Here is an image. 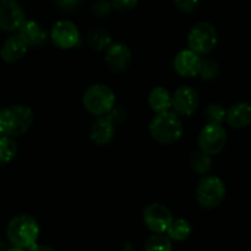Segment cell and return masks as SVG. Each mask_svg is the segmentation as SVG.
Returning <instances> with one entry per match:
<instances>
[{
	"label": "cell",
	"mask_w": 251,
	"mask_h": 251,
	"mask_svg": "<svg viewBox=\"0 0 251 251\" xmlns=\"http://www.w3.org/2000/svg\"><path fill=\"white\" fill-rule=\"evenodd\" d=\"M114 124L109 118H100L91 129V140L97 145H105L114 136Z\"/></svg>",
	"instance_id": "17"
},
{
	"label": "cell",
	"mask_w": 251,
	"mask_h": 251,
	"mask_svg": "<svg viewBox=\"0 0 251 251\" xmlns=\"http://www.w3.org/2000/svg\"><path fill=\"white\" fill-rule=\"evenodd\" d=\"M39 228L36 221L29 216L15 217L7 226V238L20 249H31L38 239Z\"/></svg>",
	"instance_id": "2"
},
{
	"label": "cell",
	"mask_w": 251,
	"mask_h": 251,
	"mask_svg": "<svg viewBox=\"0 0 251 251\" xmlns=\"http://www.w3.org/2000/svg\"><path fill=\"white\" fill-rule=\"evenodd\" d=\"M59 6L65 7V9H69V7H74L75 5H77V2L80 0H54Z\"/></svg>",
	"instance_id": "29"
},
{
	"label": "cell",
	"mask_w": 251,
	"mask_h": 251,
	"mask_svg": "<svg viewBox=\"0 0 251 251\" xmlns=\"http://www.w3.org/2000/svg\"><path fill=\"white\" fill-rule=\"evenodd\" d=\"M25 24V14L15 0H0V28L11 32Z\"/></svg>",
	"instance_id": "9"
},
{
	"label": "cell",
	"mask_w": 251,
	"mask_h": 251,
	"mask_svg": "<svg viewBox=\"0 0 251 251\" xmlns=\"http://www.w3.org/2000/svg\"><path fill=\"white\" fill-rule=\"evenodd\" d=\"M6 251H25L24 249H20V248H11V249L6 250Z\"/></svg>",
	"instance_id": "33"
},
{
	"label": "cell",
	"mask_w": 251,
	"mask_h": 251,
	"mask_svg": "<svg viewBox=\"0 0 251 251\" xmlns=\"http://www.w3.org/2000/svg\"><path fill=\"white\" fill-rule=\"evenodd\" d=\"M200 65V56L191 50L180 51L174 60V69L176 70V73L185 77H193V76L199 75Z\"/></svg>",
	"instance_id": "12"
},
{
	"label": "cell",
	"mask_w": 251,
	"mask_h": 251,
	"mask_svg": "<svg viewBox=\"0 0 251 251\" xmlns=\"http://www.w3.org/2000/svg\"><path fill=\"white\" fill-rule=\"evenodd\" d=\"M220 74V66L215 60L211 59H201L200 70H199V75L203 78V80H213Z\"/></svg>",
	"instance_id": "24"
},
{
	"label": "cell",
	"mask_w": 251,
	"mask_h": 251,
	"mask_svg": "<svg viewBox=\"0 0 251 251\" xmlns=\"http://www.w3.org/2000/svg\"><path fill=\"white\" fill-rule=\"evenodd\" d=\"M144 221L150 230L154 233L167 232L173 222V216L166 206L161 203H151L144 211Z\"/></svg>",
	"instance_id": "8"
},
{
	"label": "cell",
	"mask_w": 251,
	"mask_h": 251,
	"mask_svg": "<svg viewBox=\"0 0 251 251\" xmlns=\"http://www.w3.org/2000/svg\"><path fill=\"white\" fill-rule=\"evenodd\" d=\"M16 151V144L10 137L0 136V162H10Z\"/></svg>",
	"instance_id": "23"
},
{
	"label": "cell",
	"mask_w": 251,
	"mask_h": 251,
	"mask_svg": "<svg viewBox=\"0 0 251 251\" xmlns=\"http://www.w3.org/2000/svg\"><path fill=\"white\" fill-rule=\"evenodd\" d=\"M123 251H134V250H132L131 245H130V244H127V245H126V247H125V248H124V250H123Z\"/></svg>",
	"instance_id": "32"
},
{
	"label": "cell",
	"mask_w": 251,
	"mask_h": 251,
	"mask_svg": "<svg viewBox=\"0 0 251 251\" xmlns=\"http://www.w3.org/2000/svg\"><path fill=\"white\" fill-rule=\"evenodd\" d=\"M226 198V186L217 176H206L199 183L196 199L199 205L205 208H216Z\"/></svg>",
	"instance_id": "5"
},
{
	"label": "cell",
	"mask_w": 251,
	"mask_h": 251,
	"mask_svg": "<svg viewBox=\"0 0 251 251\" xmlns=\"http://www.w3.org/2000/svg\"><path fill=\"white\" fill-rule=\"evenodd\" d=\"M28 251H54L51 248L46 247V245H33L31 249H28Z\"/></svg>",
	"instance_id": "30"
},
{
	"label": "cell",
	"mask_w": 251,
	"mask_h": 251,
	"mask_svg": "<svg viewBox=\"0 0 251 251\" xmlns=\"http://www.w3.org/2000/svg\"><path fill=\"white\" fill-rule=\"evenodd\" d=\"M199 105V95L190 87H180L172 98V107L181 115H191Z\"/></svg>",
	"instance_id": "11"
},
{
	"label": "cell",
	"mask_w": 251,
	"mask_h": 251,
	"mask_svg": "<svg viewBox=\"0 0 251 251\" xmlns=\"http://www.w3.org/2000/svg\"><path fill=\"white\" fill-rule=\"evenodd\" d=\"M226 120L233 129H245L251 125V104L240 102L232 105L226 113Z\"/></svg>",
	"instance_id": "14"
},
{
	"label": "cell",
	"mask_w": 251,
	"mask_h": 251,
	"mask_svg": "<svg viewBox=\"0 0 251 251\" xmlns=\"http://www.w3.org/2000/svg\"><path fill=\"white\" fill-rule=\"evenodd\" d=\"M115 96L104 85H93L83 95V105L93 115H105L114 108Z\"/></svg>",
	"instance_id": "4"
},
{
	"label": "cell",
	"mask_w": 251,
	"mask_h": 251,
	"mask_svg": "<svg viewBox=\"0 0 251 251\" xmlns=\"http://www.w3.org/2000/svg\"><path fill=\"white\" fill-rule=\"evenodd\" d=\"M149 103L152 110L161 114V113L168 112L169 108L172 107V97L166 88L156 87L150 93Z\"/></svg>",
	"instance_id": "18"
},
{
	"label": "cell",
	"mask_w": 251,
	"mask_h": 251,
	"mask_svg": "<svg viewBox=\"0 0 251 251\" xmlns=\"http://www.w3.org/2000/svg\"><path fill=\"white\" fill-rule=\"evenodd\" d=\"M33 122V114L25 105H14L0 112V135L19 136L29 129Z\"/></svg>",
	"instance_id": "1"
},
{
	"label": "cell",
	"mask_w": 251,
	"mask_h": 251,
	"mask_svg": "<svg viewBox=\"0 0 251 251\" xmlns=\"http://www.w3.org/2000/svg\"><path fill=\"white\" fill-rule=\"evenodd\" d=\"M51 39L59 48H74L80 43V33L73 22L59 21L51 28Z\"/></svg>",
	"instance_id": "10"
},
{
	"label": "cell",
	"mask_w": 251,
	"mask_h": 251,
	"mask_svg": "<svg viewBox=\"0 0 251 251\" xmlns=\"http://www.w3.org/2000/svg\"><path fill=\"white\" fill-rule=\"evenodd\" d=\"M145 251H172L171 240L164 235H153L147 240Z\"/></svg>",
	"instance_id": "22"
},
{
	"label": "cell",
	"mask_w": 251,
	"mask_h": 251,
	"mask_svg": "<svg viewBox=\"0 0 251 251\" xmlns=\"http://www.w3.org/2000/svg\"><path fill=\"white\" fill-rule=\"evenodd\" d=\"M88 41H90V44L97 50H100V49L108 48L112 43V38H110L109 34L107 33L103 29H96V31H92L88 36Z\"/></svg>",
	"instance_id": "21"
},
{
	"label": "cell",
	"mask_w": 251,
	"mask_h": 251,
	"mask_svg": "<svg viewBox=\"0 0 251 251\" xmlns=\"http://www.w3.org/2000/svg\"><path fill=\"white\" fill-rule=\"evenodd\" d=\"M190 50L199 54H208L217 43V32L208 22H199L190 31L188 37Z\"/></svg>",
	"instance_id": "6"
},
{
	"label": "cell",
	"mask_w": 251,
	"mask_h": 251,
	"mask_svg": "<svg viewBox=\"0 0 251 251\" xmlns=\"http://www.w3.org/2000/svg\"><path fill=\"white\" fill-rule=\"evenodd\" d=\"M198 142L201 152L208 156L217 154L225 149L227 142V132L221 125L208 124L201 130Z\"/></svg>",
	"instance_id": "7"
},
{
	"label": "cell",
	"mask_w": 251,
	"mask_h": 251,
	"mask_svg": "<svg viewBox=\"0 0 251 251\" xmlns=\"http://www.w3.org/2000/svg\"><path fill=\"white\" fill-rule=\"evenodd\" d=\"M0 251H6V247H5V244L1 240H0Z\"/></svg>",
	"instance_id": "31"
},
{
	"label": "cell",
	"mask_w": 251,
	"mask_h": 251,
	"mask_svg": "<svg viewBox=\"0 0 251 251\" xmlns=\"http://www.w3.org/2000/svg\"><path fill=\"white\" fill-rule=\"evenodd\" d=\"M27 51V46L24 41L17 36H12L5 41L4 46L1 48V58L6 63H14L20 60L25 53Z\"/></svg>",
	"instance_id": "16"
},
{
	"label": "cell",
	"mask_w": 251,
	"mask_h": 251,
	"mask_svg": "<svg viewBox=\"0 0 251 251\" xmlns=\"http://www.w3.org/2000/svg\"><path fill=\"white\" fill-rule=\"evenodd\" d=\"M105 61L113 71H124L131 64V51L124 44H113L108 48Z\"/></svg>",
	"instance_id": "13"
},
{
	"label": "cell",
	"mask_w": 251,
	"mask_h": 251,
	"mask_svg": "<svg viewBox=\"0 0 251 251\" xmlns=\"http://www.w3.org/2000/svg\"><path fill=\"white\" fill-rule=\"evenodd\" d=\"M19 37L26 43L27 47L42 46L47 39L46 32L34 21H25V24L19 28Z\"/></svg>",
	"instance_id": "15"
},
{
	"label": "cell",
	"mask_w": 251,
	"mask_h": 251,
	"mask_svg": "<svg viewBox=\"0 0 251 251\" xmlns=\"http://www.w3.org/2000/svg\"><path fill=\"white\" fill-rule=\"evenodd\" d=\"M199 1L200 0H174L176 7H178L180 11L184 12H191L198 7Z\"/></svg>",
	"instance_id": "26"
},
{
	"label": "cell",
	"mask_w": 251,
	"mask_h": 251,
	"mask_svg": "<svg viewBox=\"0 0 251 251\" xmlns=\"http://www.w3.org/2000/svg\"><path fill=\"white\" fill-rule=\"evenodd\" d=\"M190 166L196 173L206 174L211 169V158L203 152H195L190 157Z\"/></svg>",
	"instance_id": "20"
},
{
	"label": "cell",
	"mask_w": 251,
	"mask_h": 251,
	"mask_svg": "<svg viewBox=\"0 0 251 251\" xmlns=\"http://www.w3.org/2000/svg\"><path fill=\"white\" fill-rule=\"evenodd\" d=\"M167 232H168L171 239L176 240V242H183V240H185L190 235L191 226L188 221L181 220V218L176 221L173 220V222L169 226Z\"/></svg>",
	"instance_id": "19"
},
{
	"label": "cell",
	"mask_w": 251,
	"mask_h": 251,
	"mask_svg": "<svg viewBox=\"0 0 251 251\" xmlns=\"http://www.w3.org/2000/svg\"><path fill=\"white\" fill-rule=\"evenodd\" d=\"M137 2H139V0H112L113 6L119 11H127V10L134 9Z\"/></svg>",
	"instance_id": "27"
},
{
	"label": "cell",
	"mask_w": 251,
	"mask_h": 251,
	"mask_svg": "<svg viewBox=\"0 0 251 251\" xmlns=\"http://www.w3.org/2000/svg\"><path fill=\"white\" fill-rule=\"evenodd\" d=\"M93 10H95L96 14L100 15V16H104V15L109 14L110 2L105 1V0H100V1H97L95 4V6H93Z\"/></svg>",
	"instance_id": "28"
},
{
	"label": "cell",
	"mask_w": 251,
	"mask_h": 251,
	"mask_svg": "<svg viewBox=\"0 0 251 251\" xmlns=\"http://www.w3.org/2000/svg\"><path fill=\"white\" fill-rule=\"evenodd\" d=\"M226 110L222 105L212 104L206 109V118L208 123L213 125H221V123L226 119Z\"/></svg>",
	"instance_id": "25"
},
{
	"label": "cell",
	"mask_w": 251,
	"mask_h": 251,
	"mask_svg": "<svg viewBox=\"0 0 251 251\" xmlns=\"http://www.w3.org/2000/svg\"><path fill=\"white\" fill-rule=\"evenodd\" d=\"M150 131L154 140L161 144L171 145L180 139L183 134V126L176 114L172 112H164L154 117L150 125Z\"/></svg>",
	"instance_id": "3"
}]
</instances>
